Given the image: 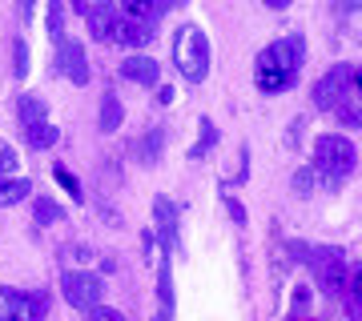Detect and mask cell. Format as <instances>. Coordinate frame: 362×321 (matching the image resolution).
<instances>
[{
	"label": "cell",
	"instance_id": "obj_1",
	"mask_svg": "<svg viewBox=\"0 0 362 321\" xmlns=\"http://www.w3.org/2000/svg\"><path fill=\"white\" fill-rule=\"evenodd\" d=\"M302 68V37H282L266 44L254 61V85L262 92H286Z\"/></svg>",
	"mask_w": 362,
	"mask_h": 321
},
{
	"label": "cell",
	"instance_id": "obj_2",
	"mask_svg": "<svg viewBox=\"0 0 362 321\" xmlns=\"http://www.w3.org/2000/svg\"><path fill=\"white\" fill-rule=\"evenodd\" d=\"M173 64H177V73L189 80V85L206 80V73H209V40L197 25H181L177 28V37H173Z\"/></svg>",
	"mask_w": 362,
	"mask_h": 321
},
{
	"label": "cell",
	"instance_id": "obj_3",
	"mask_svg": "<svg viewBox=\"0 0 362 321\" xmlns=\"http://www.w3.org/2000/svg\"><path fill=\"white\" fill-rule=\"evenodd\" d=\"M354 165H358V149H354L346 137H318V141H314V169L326 173L330 181L350 177Z\"/></svg>",
	"mask_w": 362,
	"mask_h": 321
},
{
	"label": "cell",
	"instance_id": "obj_4",
	"mask_svg": "<svg viewBox=\"0 0 362 321\" xmlns=\"http://www.w3.org/2000/svg\"><path fill=\"white\" fill-rule=\"evenodd\" d=\"M354 77H358V68H354V64H334V68L314 85V109H322V113L338 109L342 97L354 92Z\"/></svg>",
	"mask_w": 362,
	"mask_h": 321
},
{
	"label": "cell",
	"instance_id": "obj_5",
	"mask_svg": "<svg viewBox=\"0 0 362 321\" xmlns=\"http://www.w3.org/2000/svg\"><path fill=\"white\" fill-rule=\"evenodd\" d=\"M61 293L73 309H85L89 313L93 305H101L105 297V281L97 273H65V281H61Z\"/></svg>",
	"mask_w": 362,
	"mask_h": 321
},
{
	"label": "cell",
	"instance_id": "obj_6",
	"mask_svg": "<svg viewBox=\"0 0 362 321\" xmlns=\"http://www.w3.org/2000/svg\"><path fill=\"white\" fill-rule=\"evenodd\" d=\"M310 265L330 293H342V285H346V257H342V249H314Z\"/></svg>",
	"mask_w": 362,
	"mask_h": 321
},
{
	"label": "cell",
	"instance_id": "obj_7",
	"mask_svg": "<svg viewBox=\"0 0 362 321\" xmlns=\"http://www.w3.org/2000/svg\"><path fill=\"white\" fill-rule=\"evenodd\" d=\"M45 313V301L28 293H16V289H4L0 285V321H40Z\"/></svg>",
	"mask_w": 362,
	"mask_h": 321
},
{
	"label": "cell",
	"instance_id": "obj_8",
	"mask_svg": "<svg viewBox=\"0 0 362 321\" xmlns=\"http://www.w3.org/2000/svg\"><path fill=\"white\" fill-rule=\"evenodd\" d=\"M85 20H89V37L93 40L113 44L117 25H121V13H117L113 4H93V8H85Z\"/></svg>",
	"mask_w": 362,
	"mask_h": 321
},
{
	"label": "cell",
	"instance_id": "obj_9",
	"mask_svg": "<svg viewBox=\"0 0 362 321\" xmlns=\"http://www.w3.org/2000/svg\"><path fill=\"white\" fill-rule=\"evenodd\" d=\"M121 77L153 89L157 80H161V64H157L153 56H141V52H137V56H129V61H121Z\"/></svg>",
	"mask_w": 362,
	"mask_h": 321
},
{
	"label": "cell",
	"instance_id": "obj_10",
	"mask_svg": "<svg viewBox=\"0 0 362 321\" xmlns=\"http://www.w3.org/2000/svg\"><path fill=\"white\" fill-rule=\"evenodd\" d=\"M61 73L73 85H89V64H85V49L81 44H65V52H61Z\"/></svg>",
	"mask_w": 362,
	"mask_h": 321
},
{
	"label": "cell",
	"instance_id": "obj_11",
	"mask_svg": "<svg viewBox=\"0 0 362 321\" xmlns=\"http://www.w3.org/2000/svg\"><path fill=\"white\" fill-rule=\"evenodd\" d=\"M153 217H157V233L169 249H177V213L169 205L165 197H153Z\"/></svg>",
	"mask_w": 362,
	"mask_h": 321
},
{
	"label": "cell",
	"instance_id": "obj_12",
	"mask_svg": "<svg viewBox=\"0 0 362 321\" xmlns=\"http://www.w3.org/2000/svg\"><path fill=\"white\" fill-rule=\"evenodd\" d=\"M121 13H125V20L157 25V16L165 13V4H161V0H121Z\"/></svg>",
	"mask_w": 362,
	"mask_h": 321
},
{
	"label": "cell",
	"instance_id": "obj_13",
	"mask_svg": "<svg viewBox=\"0 0 362 321\" xmlns=\"http://www.w3.org/2000/svg\"><path fill=\"white\" fill-rule=\"evenodd\" d=\"M113 40L129 44V49H141V44H149V40H153V25H141V20H121Z\"/></svg>",
	"mask_w": 362,
	"mask_h": 321
},
{
	"label": "cell",
	"instance_id": "obj_14",
	"mask_svg": "<svg viewBox=\"0 0 362 321\" xmlns=\"http://www.w3.org/2000/svg\"><path fill=\"white\" fill-rule=\"evenodd\" d=\"M25 141L33 145V149H52V145H57V125H49V121L25 125Z\"/></svg>",
	"mask_w": 362,
	"mask_h": 321
},
{
	"label": "cell",
	"instance_id": "obj_15",
	"mask_svg": "<svg viewBox=\"0 0 362 321\" xmlns=\"http://www.w3.org/2000/svg\"><path fill=\"white\" fill-rule=\"evenodd\" d=\"M28 193H33V185H28L25 177H8V181H0V205H21Z\"/></svg>",
	"mask_w": 362,
	"mask_h": 321
},
{
	"label": "cell",
	"instance_id": "obj_16",
	"mask_svg": "<svg viewBox=\"0 0 362 321\" xmlns=\"http://www.w3.org/2000/svg\"><path fill=\"white\" fill-rule=\"evenodd\" d=\"M121 101H117L113 92H105V101H101V128L105 133H113V128H121Z\"/></svg>",
	"mask_w": 362,
	"mask_h": 321
},
{
	"label": "cell",
	"instance_id": "obj_17",
	"mask_svg": "<svg viewBox=\"0 0 362 321\" xmlns=\"http://www.w3.org/2000/svg\"><path fill=\"white\" fill-rule=\"evenodd\" d=\"M197 128H202V137H197V145L189 149V157H194V161H197V157H206L209 149H214V141H218V128H214V121H209V116H202V125H197Z\"/></svg>",
	"mask_w": 362,
	"mask_h": 321
},
{
	"label": "cell",
	"instance_id": "obj_18",
	"mask_svg": "<svg viewBox=\"0 0 362 321\" xmlns=\"http://www.w3.org/2000/svg\"><path fill=\"white\" fill-rule=\"evenodd\" d=\"M157 297H161V309H173V277H169L165 261L157 265Z\"/></svg>",
	"mask_w": 362,
	"mask_h": 321
},
{
	"label": "cell",
	"instance_id": "obj_19",
	"mask_svg": "<svg viewBox=\"0 0 362 321\" xmlns=\"http://www.w3.org/2000/svg\"><path fill=\"white\" fill-rule=\"evenodd\" d=\"M16 113H21V121H25V125H37V121H45V101H40V97H25Z\"/></svg>",
	"mask_w": 362,
	"mask_h": 321
},
{
	"label": "cell",
	"instance_id": "obj_20",
	"mask_svg": "<svg viewBox=\"0 0 362 321\" xmlns=\"http://www.w3.org/2000/svg\"><path fill=\"white\" fill-rule=\"evenodd\" d=\"M33 213H37L40 225H57V221L65 217V209L57 205V201H37V209H33Z\"/></svg>",
	"mask_w": 362,
	"mask_h": 321
},
{
	"label": "cell",
	"instance_id": "obj_21",
	"mask_svg": "<svg viewBox=\"0 0 362 321\" xmlns=\"http://www.w3.org/2000/svg\"><path fill=\"white\" fill-rule=\"evenodd\" d=\"M318 177H322V173H318V169H302V173H298V177H294V189L298 193H302V197H310V189H314V185H318Z\"/></svg>",
	"mask_w": 362,
	"mask_h": 321
},
{
	"label": "cell",
	"instance_id": "obj_22",
	"mask_svg": "<svg viewBox=\"0 0 362 321\" xmlns=\"http://www.w3.org/2000/svg\"><path fill=\"white\" fill-rule=\"evenodd\" d=\"M52 173H57V181H61V185H65V189L73 193V201H85V193H81V181L73 177V173H69L65 165H57V169H52Z\"/></svg>",
	"mask_w": 362,
	"mask_h": 321
},
{
	"label": "cell",
	"instance_id": "obj_23",
	"mask_svg": "<svg viewBox=\"0 0 362 321\" xmlns=\"http://www.w3.org/2000/svg\"><path fill=\"white\" fill-rule=\"evenodd\" d=\"M346 289V305H350V321H358L362 317V309H358V273L350 277V285H342Z\"/></svg>",
	"mask_w": 362,
	"mask_h": 321
},
{
	"label": "cell",
	"instance_id": "obj_24",
	"mask_svg": "<svg viewBox=\"0 0 362 321\" xmlns=\"http://www.w3.org/2000/svg\"><path fill=\"white\" fill-rule=\"evenodd\" d=\"M61 25H65V20H61V0H52L49 4V32H52V40L61 37Z\"/></svg>",
	"mask_w": 362,
	"mask_h": 321
},
{
	"label": "cell",
	"instance_id": "obj_25",
	"mask_svg": "<svg viewBox=\"0 0 362 321\" xmlns=\"http://www.w3.org/2000/svg\"><path fill=\"white\" fill-rule=\"evenodd\" d=\"M16 169V153L8 149V145H0V177H8Z\"/></svg>",
	"mask_w": 362,
	"mask_h": 321
},
{
	"label": "cell",
	"instance_id": "obj_26",
	"mask_svg": "<svg viewBox=\"0 0 362 321\" xmlns=\"http://www.w3.org/2000/svg\"><path fill=\"white\" fill-rule=\"evenodd\" d=\"M89 321H125L117 309H101V305H93L89 309Z\"/></svg>",
	"mask_w": 362,
	"mask_h": 321
},
{
	"label": "cell",
	"instance_id": "obj_27",
	"mask_svg": "<svg viewBox=\"0 0 362 321\" xmlns=\"http://www.w3.org/2000/svg\"><path fill=\"white\" fill-rule=\"evenodd\" d=\"M28 73V49H25V40H16V77H25Z\"/></svg>",
	"mask_w": 362,
	"mask_h": 321
},
{
	"label": "cell",
	"instance_id": "obj_28",
	"mask_svg": "<svg viewBox=\"0 0 362 321\" xmlns=\"http://www.w3.org/2000/svg\"><path fill=\"white\" fill-rule=\"evenodd\" d=\"M230 213H233V221H246V209L238 205V201H230Z\"/></svg>",
	"mask_w": 362,
	"mask_h": 321
},
{
	"label": "cell",
	"instance_id": "obj_29",
	"mask_svg": "<svg viewBox=\"0 0 362 321\" xmlns=\"http://www.w3.org/2000/svg\"><path fill=\"white\" fill-rule=\"evenodd\" d=\"M270 8H290V0H266Z\"/></svg>",
	"mask_w": 362,
	"mask_h": 321
},
{
	"label": "cell",
	"instance_id": "obj_30",
	"mask_svg": "<svg viewBox=\"0 0 362 321\" xmlns=\"http://www.w3.org/2000/svg\"><path fill=\"white\" fill-rule=\"evenodd\" d=\"M153 321H173V317H169V309H161V313H157Z\"/></svg>",
	"mask_w": 362,
	"mask_h": 321
},
{
	"label": "cell",
	"instance_id": "obj_31",
	"mask_svg": "<svg viewBox=\"0 0 362 321\" xmlns=\"http://www.w3.org/2000/svg\"><path fill=\"white\" fill-rule=\"evenodd\" d=\"M161 4H165V8H173V4H185V0H161Z\"/></svg>",
	"mask_w": 362,
	"mask_h": 321
},
{
	"label": "cell",
	"instance_id": "obj_32",
	"mask_svg": "<svg viewBox=\"0 0 362 321\" xmlns=\"http://www.w3.org/2000/svg\"><path fill=\"white\" fill-rule=\"evenodd\" d=\"M73 4H77V8H81V13H85V8H89V4H85V0H73Z\"/></svg>",
	"mask_w": 362,
	"mask_h": 321
},
{
	"label": "cell",
	"instance_id": "obj_33",
	"mask_svg": "<svg viewBox=\"0 0 362 321\" xmlns=\"http://www.w3.org/2000/svg\"><path fill=\"white\" fill-rule=\"evenodd\" d=\"M346 8H358V0H346Z\"/></svg>",
	"mask_w": 362,
	"mask_h": 321
}]
</instances>
